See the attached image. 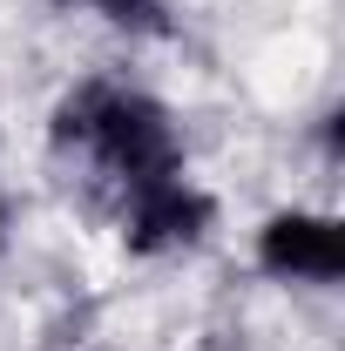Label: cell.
<instances>
[{"label":"cell","mask_w":345,"mask_h":351,"mask_svg":"<svg viewBox=\"0 0 345 351\" xmlns=\"http://www.w3.org/2000/svg\"><path fill=\"white\" fill-rule=\"evenodd\" d=\"M54 149L61 156H88L95 169L109 176L115 189H142V182H163L183 176V129L176 115L129 82H75L54 101Z\"/></svg>","instance_id":"6da1fadb"},{"label":"cell","mask_w":345,"mask_h":351,"mask_svg":"<svg viewBox=\"0 0 345 351\" xmlns=\"http://www.w3.org/2000/svg\"><path fill=\"white\" fill-rule=\"evenodd\" d=\"M210 230H216V203L190 176H163V182L122 189V243L135 257H183Z\"/></svg>","instance_id":"7a4b0ae2"},{"label":"cell","mask_w":345,"mask_h":351,"mask_svg":"<svg viewBox=\"0 0 345 351\" xmlns=\"http://www.w3.org/2000/svg\"><path fill=\"white\" fill-rule=\"evenodd\" d=\"M258 270L278 284H339L345 230L325 210H271L258 223Z\"/></svg>","instance_id":"3957f363"},{"label":"cell","mask_w":345,"mask_h":351,"mask_svg":"<svg viewBox=\"0 0 345 351\" xmlns=\"http://www.w3.org/2000/svg\"><path fill=\"white\" fill-rule=\"evenodd\" d=\"M61 7H88L122 34H163V0H61Z\"/></svg>","instance_id":"277c9868"},{"label":"cell","mask_w":345,"mask_h":351,"mask_svg":"<svg viewBox=\"0 0 345 351\" xmlns=\"http://www.w3.org/2000/svg\"><path fill=\"white\" fill-rule=\"evenodd\" d=\"M7 237H14V217H7V203H0V250H7Z\"/></svg>","instance_id":"5b68a950"}]
</instances>
